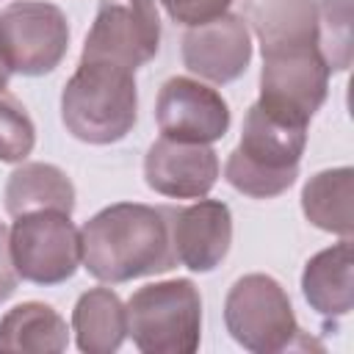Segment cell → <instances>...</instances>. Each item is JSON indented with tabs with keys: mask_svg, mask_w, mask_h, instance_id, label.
Instances as JSON below:
<instances>
[{
	"mask_svg": "<svg viewBox=\"0 0 354 354\" xmlns=\"http://www.w3.org/2000/svg\"><path fill=\"white\" fill-rule=\"evenodd\" d=\"M80 263L108 285L166 274L177 266L163 205L113 202L80 227Z\"/></svg>",
	"mask_w": 354,
	"mask_h": 354,
	"instance_id": "cell-1",
	"label": "cell"
},
{
	"mask_svg": "<svg viewBox=\"0 0 354 354\" xmlns=\"http://www.w3.org/2000/svg\"><path fill=\"white\" fill-rule=\"evenodd\" d=\"M307 127L310 124L282 119L252 102L243 116L241 141L227 155L224 180L252 199H274L285 194L299 177Z\"/></svg>",
	"mask_w": 354,
	"mask_h": 354,
	"instance_id": "cell-2",
	"label": "cell"
},
{
	"mask_svg": "<svg viewBox=\"0 0 354 354\" xmlns=\"http://www.w3.org/2000/svg\"><path fill=\"white\" fill-rule=\"evenodd\" d=\"M138 119L136 72L105 64L77 61L61 91V122L66 133L91 147L122 141Z\"/></svg>",
	"mask_w": 354,
	"mask_h": 354,
	"instance_id": "cell-3",
	"label": "cell"
},
{
	"mask_svg": "<svg viewBox=\"0 0 354 354\" xmlns=\"http://www.w3.org/2000/svg\"><path fill=\"white\" fill-rule=\"evenodd\" d=\"M127 337L144 354H194L202 340V293L185 279L149 282L124 304Z\"/></svg>",
	"mask_w": 354,
	"mask_h": 354,
	"instance_id": "cell-4",
	"label": "cell"
},
{
	"mask_svg": "<svg viewBox=\"0 0 354 354\" xmlns=\"http://www.w3.org/2000/svg\"><path fill=\"white\" fill-rule=\"evenodd\" d=\"M224 326L230 337L252 354H277L301 340L288 290L268 274H243L224 299Z\"/></svg>",
	"mask_w": 354,
	"mask_h": 354,
	"instance_id": "cell-5",
	"label": "cell"
},
{
	"mask_svg": "<svg viewBox=\"0 0 354 354\" xmlns=\"http://www.w3.org/2000/svg\"><path fill=\"white\" fill-rule=\"evenodd\" d=\"M8 249L17 274L33 285H61L75 277L80 266V230L72 213L30 210L14 216L8 230Z\"/></svg>",
	"mask_w": 354,
	"mask_h": 354,
	"instance_id": "cell-6",
	"label": "cell"
},
{
	"mask_svg": "<svg viewBox=\"0 0 354 354\" xmlns=\"http://www.w3.org/2000/svg\"><path fill=\"white\" fill-rule=\"evenodd\" d=\"M69 50L66 14L47 0H14L0 11V55L11 75H50Z\"/></svg>",
	"mask_w": 354,
	"mask_h": 354,
	"instance_id": "cell-7",
	"label": "cell"
},
{
	"mask_svg": "<svg viewBox=\"0 0 354 354\" xmlns=\"http://www.w3.org/2000/svg\"><path fill=\"white\" fill-rule=\"evenodd\" d=\"M160 50V17L155 0H100L83 41V61H105L141 69Z\"/></svg>",
	"mask_w": 354,
	"mask_h": 354,
	"instance_id": "cell-8",
	"label": "cell"
},
{
	"mask_svg": "<svg viewBox=\"0 0 354 354\" xmlns=\"http://www.w3.org/2000/svg\"><path fill=\"white\" fill-rule=\"evenodd\" d=\"M329 77L332 69L326 66L318 47L263 53L257 105L282 119L310 124L329 94Z\"/></svg>",
	"mask_w": 354,
	"mask_h": 354,
	"instance_id": "cell-9",
	"label": "cell"
},
{
	"mask_svg": "<svg viewBox=\"0 0 354 354\" xmlns=\"http://www.w3.org/2000/svg\"><path fill=\"white\" fill-rule=\"evenodd\" d=\"M155 122L163 138L185 144H213L230 130V105L207 83L174 75L169 77L155 100Z\"/></svg>",
	"mask_w": 354,
	"mask_h": 354,
	"instance_id": "cell-10",
	"label": "cell"
},
{
	"mask_svg": "<svg viewBox=\"0 0 354 354\" xmlns=\"http://www.w3.org/2000/svg\"><path fill=\"white\" fill-rule=\"evenodd\" d=\"M183 66L199 80L224 86L238 80L252 61V33L241 14H221L213 22L188 28L180 41Z\"/></svg>",
	"mask_w": 354,
	"mask_h": 354,
	"instance_id": "cell-11",
	"label": "cell"
},
{
	"mask_svg": "<svg viewBox=\"0 0 354 354\" xmlns=\"http://www.w3.org/2000/svg\"><path fill=\"white\" fill-rule=\"evenodd\" d=\"M169 238L180 266L194 274H207L227 257L232 246V213L221 199H196L185 207H169Z\"/></svg>",
	"mask_w": 354,
	"mask_h": 354,
	"instance_id": "cell-12",
	"label": "cell"
},
{
	"mask_svg": "<svg viewBox=\"0 0 354 354\" xmlns=\"http://www.w3.org/2000/svg\"><path fill=\"white\" fill-rule=\"evenodd\" d=\"M221 163L210 144L158 138L144 155V183L166 199H202L213 191Z\"/></svg>",
	"mask_w": 354,
	"mask_h": 354,
	"instance_id": "cell-13",
	"label": "cell"
},
{
	"mask_svg": "<svg viewBox=\"0 0 354 354\" xmlns=\"http://www.w3.org/2000/svg\"><path fill=\"white\" fill-rule=\"evenodd\" d=\"M243 19L263 53L318 47V0H246Z\"/></svg>",
	"mask_w": 354,
	"mask_h": 354,
	"instance_id": "cell-14",
	"label": "cell"
},
{
	"mask_svg": "<svg viewBox=\"0 0 354 354\" xmlns=\"http://www.w3.org/2000/svg\"><path fill=\"white\" fill-rule=\"evenodd\" d=\"M351 238L315 252L301 271V293L310 310L324 318H343L354 304V277H351Z\"/></svg>",
	"mask_w": 354,
	"mask_h": 354,
	"instance_id": "cell-15",
	"label": "cell"
},
{
	"mask_svg": "<svg viewBox=\"0 0 354 354\" xmlns=\"http://www.w3.org/2000/svg\"><path fill=\"white\" fill-rule=\"evenodd\" d=\"M3 202L6 213L22 216L30 210H75V185L66 177L64 169L55 163H41V160H22L6 180L3 188Z\"/></svg>",
	"mask_w": 354,
	"mask_h": 354,
	"instance_id": "cell-16",
	"label": "cell"
},
{
	"mask_svg": "<svg viewBox=\"0 0 354 354\" xmlns=\"http://www.w3.org/2000/svg\"><path fill=\"white\" fill-rule=\"evenodd\" d=\"M75 343L83 354H113L127 337V313L111 288H88L72 310Z\"/></svg>",
	"mask_w": 354,
	"mask_h": 354,
	"instance_id": "cell-17",
	"label": "cell"
},
{
	"mask_svg": "<svg viewBox=\"0 0 354 354\" xmlns=\"http://www.w3.org/2000/svg\"><path fill=\"white\" fill-rule=\"evenodd\" d=\"M69 346V329L61 313L44 301L14 304L0 318V351L61 354Z\"/></svg>",
	"mask_w": 354,
	"mask_h": 354,
	"instance_id": "cell-18",
	"label": "cell"
},
{
	"mask_svg": "<svg viewBox=\"0 0 354 354\" xmlns=\"http://www.w3.org/2000/svg\"><path fill=\"white\" fill-rule=\"evenodd\" d=\"M351 199H354V169L351 166L324 169L304 183L301 213L313 227L340 238H351L354 232Z\"/></svg>",
	"mask_w": 354,
	"mask_h": 354,
	"instance_id": "cell-19",
	"label": "cell"
},
{
	"mask_svg": "<svg viewBox=\"0 0 354 354\" xmlns=\"http://www.w3.org/2000/svg\"><path fill=\"white\" fill-rule=\"evenodd\" d=\"M318 47L332 72L351 64V0H318Z\"/></svg>",
	"mask_w": 354,
	"mask_h": 354,
	"instance_id": "cell-20",
	"label": "cell"
},
{
	"mask_svg": "<svg viewBox=\"0 0 354 354\" xmlns=\"http://www.w3.org/2000/svg\"><path fill=\"white\" fill-rule=\"evenodd\" d=\"M36 147V124L25 105L0 91V163H22Z\"/></svg>",
	"mask_w": 354,
	"mask_h": 354,
	"instance_id": "cell-21",
	"label": "cell"
},
{
	"mask_svg": "<svg viewBox=\"0 0 354 354\" xmlns=\"http://www.w3.org/2000/svg\"><path fill=\"white\" fill-rule=\"evenodd\" d=\"M158 3L163 6L171 22L183 28H196L227 14L235 0H158Z\"/></svg>",
	"mask_w": 354,
	"mask_h": 354,
	"instance_id": "cell-22",
	"label": "cell"
},
{
	"mask_svg": "<svg viewBox=\"0 0 354 354\" xmlns=\"http://www.w3.org/2000/svg\"><path fill=\"white\" fill-rule=\"evenodd\" d=\"M17 282H19V274H17L14 260H11V249H8V230H6V224L0 221V301H6V299H11V296H14Z\"/></svg>",
	"mask_w": 354,
	"mask_h": 354,
	"instance_id": "cell-23",
	"label": "cell"
},
{
	"mask_svg": "<svg viewBox=\"0 0 354 354\" xmlns=\"http://www.w3.org/2000/svg\"><path fill=\"white\" fill-rule=\"evenodd\" d=\"M8 83H11V69L6 66V61H3V55H0V91H6Z\"/></svg>",
	"mask_w": 354,
	"mask_h": 354,
	"instance_id": "cell-24",
	"label": "cell"
}]
</instances>
